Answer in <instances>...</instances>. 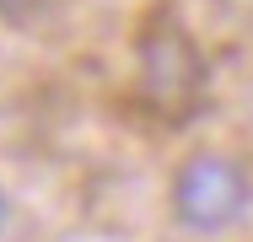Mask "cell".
Here are the masks:
<instances>
[{"instance_id":"2","label":"cell","mask_w":253,"mask_h":242,"mask_svg":"<svg viewBox=\"0 0 253 242\" xmlns=\"http://www.w3.org/2000/svg\"><path fill=\"white\" fill-rule=\"evenodd\" d=\"M200 81H205V65L194 43L183 38V27H172V22H156L151 33H146V43H140V86L151 97L162 113H189L194 108V97H200Z\"/></svg>"},{"instance_id":"3","label":"cell","mask_w":253,"mask_h":242,"mask_svg":"<svg viewBox=\"0 0 253 242\" xmlns=\"http://www.w3.org/2000/svg\"><path fill=\"white\" fill-rule=\"evenodd\" d=\"M33 5H43V0H0V11H33Z\"/></svg>"},{"instance_id":"1","label":"cell","mask_w":253,"mask_h":242,"mask_svg":"<svg viewBox=\"0 0 253 242\" xmlns=\"http://www.w3.org/2000/svg\"><path fill=\"white\" fill-rule=\"evenodd\" d=\"M243 204H248V178H243V167H237L232 156H221V151L189 156V161L178 167V178H172V210H178V221L194 226V232L232 226V221L243 215Z\"/></svg>"}]
</instances>
